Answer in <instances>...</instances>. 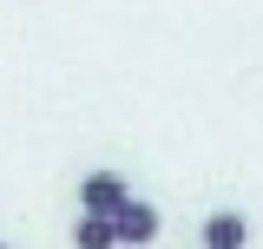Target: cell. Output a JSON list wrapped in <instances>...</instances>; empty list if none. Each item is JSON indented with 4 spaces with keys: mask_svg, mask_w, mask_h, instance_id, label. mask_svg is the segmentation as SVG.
Instances as JSON below:
<instances>
[{
    "mask_svg": "<svg viewBox=\"0 0 263 249\" xmlns=\"http://www.w3.org/2000/svg\"><path fill=\"white\" fill-rule=\"evenodd\" d=\"M243 243H250V223L237 210H211L204 217V249H243Z\"/></svg>",
    "mask_w": 263,
    "mask_h": 249,
    "instance_id": "obj_3",
    "label": "cell"
},
{
    "mask_svg": "<svg viewBox=\"0 0 263 249\" xmlns=\"http://www.w3.org/2000/svg\"><path fill=\"white\" fill-rule=\"evenodd\" d=\"M112 230H119V243H125V249H145V243H158L164 217L152 210V203H138V197H125V203L112 210Z\"/></svg>",
    "mask_w": 263,
    "mask_h": 249,
    "instance_id": "obj_1",
    "label": "cell"
},
{
    "mask_svg": "<svg viewBox=\"0 0 263 249\" xmlns=\"http://www.w3.org/2000/svg\"><path fill=\"white\" fill-rule=\"evenodd\" d=\"M72 243H79V249H119V230H112V217L79 210V223H72Z\"/></svg>",
    "mask_w": 263,
    "mask_h": 249,
    "instance_id": "obj_4",
    "label": "cell"
},
{
    "mask_svg": "<svg viewBox=\"0 0 263 249\" xmlns=\"http://www.w3.org/2000/svg\"><path fill=\"white\" fill-rule=\"evenodd\" d=\"M0 249H7V243H0Z\"/></svg>",
    "mask_w": 263,
    "mask_h": 249,
    "instance_id": "obj_5",
    "label": "cell"
},
{
    "mask_svg": "<svg viewBox=\"0 0 263 249\" xmlns=\"http://www.w3.org/2000/svg\"><path fill=\"white\" fill-rule=\"evenodd\" d=\"M125 197H132V184L119 177V171H92V177L79 184V210H92V217H112Z\"/></svg>",
    "mask_w": 263,
    "mask_h": 249,
    "instance_id": "obj_2",
    "label": "cell"
}]
</instances>
